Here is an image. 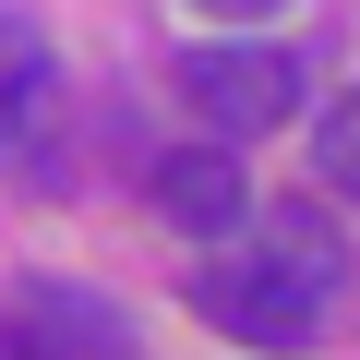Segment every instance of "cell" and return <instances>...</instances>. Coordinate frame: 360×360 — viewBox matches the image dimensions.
<instances>
[{
  "label": "cell",
  "mask_w": 360,
  "mask_h": 360,
  "mask_svg": "<svg viewBox=\"0 0 360 360\" xmlns=\"http://www.w3.org/2000/svg\"><path fill=\"white\" fill-rule=\"evenodd\" d=\"M108 348H120V312L84 288H25L0 312V360H108Z\"/></svg>",
  "instance_id": "obj_3"
},
{
  "label": "cell",
  "mask_w": 360,
  "mask_h": 360,
  "mask_svg": "<svg viewBox=\"0 0 360 360\" xmlns=\"http://www.w3.org/2000/svg\"><path fill=\"white\" fill-rule=\"evenodd\" d=\"M37 84H49V49L0 13V108H37Z\"/></svg>",
  "instance_id": "obj_6"
},
{
  "label": "cell",
  "mask_w": 360,
  "mask_h": 360,
  "mask_svg": "<svg viewBox=\"0 0 360 360\" xmlns=\"http://www.w3.org/2000/svg\"><path fill=\"white\" fill-rule=\"evenodd\" d=\"M324 180H336V193H360V96L324 108Z\"/></svg>",
  "instance_id": "obj_7"
},
{
  "label": "cell",
  "mask_w": 360,
  "mask_h": 360,
  "mask_svg": "<svg viewBox=\"0 0 360 360\" xmlns=\"http://www.w3.org/2000/svg\"><path fill=\"white\" fill-rule=\"evenodd\" d=\"M252 252H276V264H300V276H312V288H336V229H324V217H312V205H276V217H264V240H252Z\"/></svg>",
  "instance_id": "obj_5"
},
{
  "label": "cell",
  "mask_w": 360,
  "mask_h": 360,
  "mask_svg": "<svg viewBox=\"0 0 360 360\" xmlns=\"http://www.w3.org/2000/svg\"><path fill=\"white\" fill-rule=\"evenodd\" d=\"M180 108H193L205 132H276L300 108V49H276V37H205V49H180Z\"/></svg>",
  "instance_id": "obj_1"
},
{
  "label": "cell",
  "mask_w": 360,
  "mask_h": 360,
  "mask_svg": "<svg viewBox=\"0 0 360 360\" xmlns=\"http://www.w3.org/2000/svg\"><path fill=\"white\" fill-rule=\"evenodd\" d=\"M193 312H205L217 336H252V348H288V336H312L324 288H312L300 264H276V252H217V264L193 276Z\"/></svg>",
  "instance_id": "obj_2"
},
{
  "label": "cell",
  "mask_w": 360,
  "mask_h": 360,
  "mask_svg": "<svg viewBox=\"0 0 360 360\" xmlns=\"http://www.w3.org/2000/svg\"><path fill=\"white\" fill-rule=\"evenodd\" d=\"M156 205H168L180 229H193V240H229V229L252 217V193H240V168H229L217 144H193V156H168V168H156Z\"/></svg>",
  "instance_id": "obj_4"
}]
</instances>
